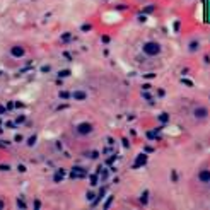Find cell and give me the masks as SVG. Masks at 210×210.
Masks as SVG:
<instances>
[{
	"instance_id": "1",
	"label": "cell",
	"mask_w": 210,
	"mask_h": 210,
	"mask_svg": "<svg viewBox=\"0 0 210 210\" xmlns=\"http://www.w3.org/2000/svg\"><path fill=\"white\" fill-rule=\"evenodd\" d=\"M142 50H144V53L149 55V56H157V55L162 51V46H161L157 41H147V43H144Z\"/></svg>"
},
{
	"instance_id": "2",
	"label": "cell",
	"mask_w": 210,
	"mask_h": 210,
	"mask_svg": "<svg viewBox=\"0 0 210 210\" xmlns=\"http://www.w3.org/2000/svg\"><path fill=\"white\" fill-rule=\"evenodd\" d=\"M193 116H195L197 120H205V118L209 116V109L203 108V106H198V108L193 109Z\"/></svg>"
}]
</instances>
